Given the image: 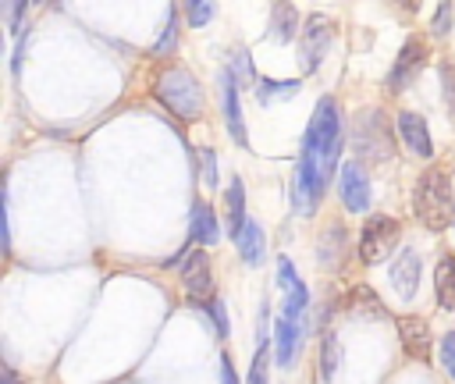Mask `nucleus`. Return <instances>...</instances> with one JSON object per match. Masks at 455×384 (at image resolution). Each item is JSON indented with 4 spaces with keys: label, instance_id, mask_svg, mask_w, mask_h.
I'll list each match as a JSON object with an SVG mask.
<instances>
[{
    "label": "nucleus",
    "instance_id": "obj_1",
    "mask_svg": "<svg viewBox=\"0 0 455 384\" xmlns=\"http://www.w3.org/2000/svg\"><path fill=\"white\" fill-rule=\"evenodd\" d=\"M341 149H345V121L338 114V103L331 96H323L306 124V135H302V153H299V164L313 167L320 174L323 185H331L338 164H341Z\"/></svg>",
    "mask_w": 455,
    "mask_h": 384
},
{
    "label": "nucleus",
    "instance_id": "obj_2",
    "mask_svg": "<svg viewBox=\"0 0 455 384\" xmlns=\"http://www.w3.org/2000/svg\"><path fill=\"white\" fill-rule=\"evenodd\" d=\"M153 100L164 110H171L178 121H199L203 107H206L199 78L181 64H167L153 75Z\"/></svg>",
    "mask_w": 455,
    "mask_h": 384
},
{
    "label": "nucleus",
    "instance_id": "obj_3",
    "mask_svg": "<svg viewBox=\"0 0 455 384\" xmlns=\"http://www.w3.org/2000/svg\"><path fill=\"white\" fill-rule=\"evenodd\" d=\"M412 213L427 231H444L455 224V188L448 171L427 167L412 185Z\"/></svg>",
    "mask_w": 455,
    "mask_h": 384
},
{
    "label": "nucleus",
    "instance_id": "obj_4",
    "mask_svg": "<svg viewBox=\"0 0 455 384\" xmlns=\"http://www.w3.org/2000/svg\"><path fill=\"white\" fill-rule=\"evenodd\" d=\"M352 149L359 160H391L395 153V132H391V121L380 107H363L355 117H352Z\"/></svg>",
    "mask_w": 455,
    "mask_h": 384
},
{
    "label": "nucleus",
    "instance_id": "obj_5",
    "mask_svg": "<svg viewBox=\"0 0 455 384\" xmlns=\"http://www.w3.org/2000/svg\"><path fill=\"white\" fill-rule=\"evenodd\" d=\"M398 238H402V224L387 213H373L359 231V260L366 267L384 263L398 249Z\"/></svg>",
    "mask_w": 455,
    "mask_h": 384
},
{
    "label": "nucleus",
    "instance_id": "obj_6",
    "mask_svg": "<svg viewBox=\"0 0 455 384\" xmlns=\"http://www.w3.org/2000/svg\"><path fill=\"white\" fill-rule=\"evenodd\" d=\"M331 43H334V21L327 14H313V18L302 21V32H299V68H302V75H313L323 64Z\"/></svg>",
    "mask_w": 455,
    "mask_h": 384
},
{
    "label": "nucleus",
    "instance_id": "obj_7",
    "mask_svg": "<svg viewBox=\"0 0 455 384\" xmlns=\"http://www.w3.org/2000/svg\"><path fill=\"white\" fill-rule=\"evenodd\" d=\"M427 60H430L427 36L412 32V36L398 46V57H395V64H391V71H387V92H402V89H409V85L416 82V75L427 68Z\"/></svg>",
    "mask_w": 455,
    "mask_h": 384
},
{
    "label": "nucleus",
    "instance_id": "obj_8",
    "mask_svg": "<svg viewBox=\"0 0 455 384\" xmlns=\"http://www.w3.org/2000/svg\"><path fill=\"white\" fill-rule=\"evenodd\" d=\"M181 274V284H185V295L196 302V306H206L213 299V263H210V252L206 249H192L188 260L178 267Z\"/></svg>",
    "mask_w": 455,
    "mask_h": 384
},
{
    "label": "nucleus",
    "instance_id": "obj_9",
    "mask_svg": "<svg viewBox=\"0 0 455 384\" xmlns=\"http://www.w3.org/2000/svg\"><path fill=\"white\" fill-rule=\"evenodd\" d=\"M338 196H341V203H345L348 213H366L370 210L373 188H370V178H366V171H363L359 160H345L341 164V188H338Z\"/></svg>",
    "mask_w": 455,
    "mask_h": 384
},
{
    "label": "nucleus",
    "instance_id": "obj_10",
    "mask_svg": "<svg viewBox=\"0 0 455 384\" xmlns=\"http://www.w3.org/2000/svg\"><path fill=\"white\" fill-rule=\"evenodd\" d=\"M277 284L284 288V309H281V316L302 320V313L309 309V288H306V281L295 274V263H291L284 252L277 256Z\"/></svg>",
    "mask_w": 455,
    "mask_h": 384
},
{
    "label": "nucleus",
    "instance_id": "obj_11",
    "mask_svg": "<svg viewBox=\"0 0 455 384\" xmlns=\"http://www.w3.org/2000/svg\"><path fill=\"white\" fill-rule=\"evenodd\" d=\"M302 334H306V320H291V316H277L274 320L270 345H274V363L277 366H291L295 363L299 345H302Z\"/></svg>",
    "mask_w": 455,
    "mask_h": 384
},
{
    "label": "nucleus",
    "instance_id": "obj_12",
    "mask_svg": "<svg viewBox=\"0 0 455 384\" xmlns=\"http://www.w3.org/2000/svg\"><path fill=\"white\" fill-rule=\"evenodd\" d=\"M402 142L419 156V160H434V139H430V124L423 114L416 110H398V121H395Z\"/></svg>",
    "mask_w": 455,
    "mask_h": 384
},
{
    "label": "nucleus",
    "instance_id": "obj_13",
    "mask_svg": "<svg viewBox=\"0 0 455 384\" xmlns=\"http://www.w3.org/2000/svg\"><path fill=\"white\" fill-rule=\"evenodd\" d=\"M419 274H423V263H419V252L416 249H398V260L391 263V288L398 292L402 302H412L416 288H419Z\"/></svg>",
    "mask_w": 455,
    "mask_h": 384
},
{
    "label": "nucleus",
    "instance_id": "obj_14",
    "mask_svg": "<svg viewBox=\"0 0 455 384\" xmlns=\"http://www.w3.org/2000/svg\"><path fill=\"white\" fill-rule=\"evenodd\" d=\"M220 89H224V103H220V110H224L228 132H231V139H235L238 146H245L249 139H245V121H242V103H238V71H235L231 64L220 71Z\"/></svg>",
    "mask_w": 455,
    "mask_h": 384
},
{
    "label": "nucleus",
    "instance_id": "obj_15",
    "mask_svg": "<svg viewBox=\"0 0 455 384\" xmlns=\"http://www.w3.org/2000/svg\"><path fill=\"white\" fill-rule=\"evenodd\" d=\"M398 341L409 359H430V324L423 316H398Z\"/></svg>",
    "mask_w": 455,
    "mask_h": 384
},
{
    "label": "nucleus",
    "instance_id": "obj_16",
    "mask_svg": "<svg viewBox=\"0 0 455 384\" xmlns=\"http://www.w3.org/2000/svg\"><path fill=\"white\" fill-rule=\"evenodd\" d=\"M217 238H220V224H217L213 206H210L206 199H196V203H192V213H188V242L199 245V249H206V245H213Z\"/></svg>",
    "mask_w": 455,
    "mask_h": 384
},
{
    "label": "nucleus",
    "instance_id": "obj_17",
    "mask_svg": "<svg viewBox=\"0 0 455 384\" xmlns=\"http://www.w3.org/2000/svg\"><path fill=\"white\" fill-rule=\"evenodd\" d=\"M245 224H249V217H245V188H242V178L231 174V181H228V238L238 242Z\"/></svg>",
    "mask_w": 455,
    "mask_h": 384
},
{
    "label": "nucleus",
    "instance_id": "obj_18",
    "mask_svg": "<svg viewBox=\"0 0 455 384\" xmlns=\"http://www.w3.org/2000/svg\"><path fill=\"white\" fill-rule=\"evenodd\" d=\"M345 224L341 220H331L327 228H323V238H320V263L323 267H331V270H338L341 267V260H345Z\"/></svg>",
    "mask_w": 455,
    "mask_h": 384
},
{
    "label": "nucleus",
    "instance_id": "obj_19",
    "mask_svg": "<svg viewBox=\"0 0 455 384\" xmlns=\"http://www.w3.org/2000/svg\"><path fill=\"white\" fill-rule=\"evenodd\" d=\"M238 256H242V263H249V267H256V263H263V256H267V235H263V228L256 224V220H249L245 224V231L238 235Z\"/></svg>",
    "mask_w": 455,
    "mask_h": 384
},
{
    "label": "nucleus",
    "instance_id": "obj_20",
    "mask_svg": "<svg viewBox=\"0 0 455 384\" xmlns=\"http://www.w3.org/2000/svg\"><path fill=\"white\" fill-rule=\"evenodd\" d=\"M434 295L441 309H455V256H441L434 267Z\"/></svg>",
    "mask_w": 455,
    "mask_h": 384
},
{
    "label": "nucleus",
    "instance_id": "obj_21",
    "mask_svg": "<svg viewBox=\"0 0 455 384\" xmlns=\"http://www.w3.org/2000/svg\"><path fill=\"white\" fill-rule=\"evenodd\" d=\"M338 363H341V341H338L334 331H323V338H320V377H323V384L334 380Z\"/></svg>",
    "mask_w": 455,
    "mask_h": 384
},
{
    "label": "nucleus",
    "instance_id": "obj_22",
    "mask_svg": "<svg viewBox=\"0 0 455 384\" xmlns=\"http://www.w3.org/2000/svg\"><path fill=\"white\" fill-rule=\"evenodd\" d=\"M178 28H181V11H178V7H167L164 32H160V36H156V43L149 46V50H153V57H167V53H174V46H178Z\"/></svg>",
    "mask_w": 455,
    "mask_h": 384
},
{
    "label": "nucleus",
    "instance_id": "obj_23",
    "mask_svg": "<svg viewBox=\"0 0 455 384\" xmlns=\"http://www.w3.org/2000/svg\"><path fill=\"white\" fill-rule=\"evenodd\" d=\"M299 78H288V82H277V78H267V75H259L256 78V100L263 103V107H270L274 103V96H291V92H299Z\"/></svg>",
    "mask_w": 455,
    "mask_h": 384
},
{
    "label": "nucleus",
    "instance_id": "obj_24",
    "mask_svg": "<svg viewBox=\"0 0 455 384\" xmlns=\"http://www.w3.org/2000/svg\"><path fill=\"white\" fill-rule=\"evenodd\" d=\"M270 14H274V36L281 43L295 39V32H299V11H295V4H274Z\"/></svg>",
    "mask_w": 455,
    "mask_h": 384
},
{
    "label": "nucleus",
    "instance_id": "obj_25",
    "mask_svg": "<svg viewBox=\"0 0 455 384\" xmlns=\"http://www.w3.org/2000/svg\"><path fill=\"white\" fill-rule=\"evenodd\" d=\"M270 356H274V345H270V338L256 341V356H252V366H249V377H245V384H267V373H270Z\"/></svg>",
    "mask_w": 455,
    "mask_h": 384
},
{
    "label": "nucleus",
    "instance_id": "obj_26",
    "mask_svg": "<svg viewBox=\"0 0 455 384\" xmlns=\"http://www.w3.org/2000/svg\"><path fill=\"white\" fill-rule=\"evenodd\" d=\"M348 302H352V309L355 313H373L377 320L384 316V306H380V299H377V292L373 288H352V295H348Z\"/></svg>",
    "mask_w": 455,
    "mask_h": 384
},
{
    "label": "nucleus",
    "instance_id": "obj_27",
    "mask_svg": "<svg viewBox=\"0 0 455 384\" xmlns=\"http://www.w3.org/2000/svg\"><path fill=\"white\" fill-rule=\"evenodd\" d=\"M206 313H210V320H213V331H217V338H228L231 334V320H228V302L220 299V295H213L206 306H203Z\"/></svg>",
    "mask_w": 455,
    "mask_h": 384
},
{
    "label": "nucleus",
    "instance_id": "obj_28",
    "mask_svg": "<svg viewBox=\"0 0 455 384\" xmlns=\"http://www.w3.org/2000/svg\"><path fill=\"white\" fill-rule=\"evenodd\" d=\"M196 156H199V167H203V185L206 188H217L220 178H217V153H213V146H199Z\"/></svg>",
    "mask_w": 455,
    "mask_h": 384
},
{
    "label": "nucleus",
    "instance_id": "obj_29",
    "mask_svg": "<svg viewBox=\"0 0 455 384\" xmlns=\"http://www.w3.org/2000/svg\"><path fill=\"white\" fill-rule=\"evenodd\" d=\"M185 14H188V25L203 28V25H210V18H213V4H210V0H192V4H185Z\"/></svg>",
    "mask_w": 455,
    "mask_h": 384
},
{
    "label": "nucleus",
    "instance_id": "obj_30",
    "mask_svg": "<svg viewBox=\"0 0 455 384\" xmlns=\"http://www.w3.org/2000/svg\"><path fill=\"white\" fill-rule=\"evenodd\" d=\"M437 359H441V370L455 380V331H448L441 338V348H437Z\"/></svg>",
    "mask_w": 455,
    "mask_h": 384
},
{
    "label": "nucleus",
    "instance_id": "obj_31",
    "mask_svg": "<svg viewBox=\"0 0 455 384\" xmlns=\"http://www.w3.org/2000/svg\"><path fill=\"white\" fill-rule=\"evenodd\" d=\"M441 85H444L448 110L455 114V60H444V64H441Z\"/></svg>",
    "mask_w": 455,
    "mask_h": 384
},
{
    "label": "nucleus",
    "instance_id": "obj_32",
    "mask_svg": "<svg viewBox=\"0 0 455 384\" xmlns=\"http://www.w3.org/2000/svg\"><path fill=\"white\" fill-rule=\"evenodd\" d=\"M430 28H434V36H441V39L451 32V4H437V7H434V25H430Z\"/></svg>",
    "mask_w": 455,
    "mask_h": 384
},
{
    "label": "nucleus",
    "instance_id": "obj_33",
    "mask_svg": "<svg viewBox=\"0 0 455 384\" xmlns=\"http://www.w3.org/2000/svg\"><path fill=\"white\" fill-rule=\"evenodd\" d=\"M7 28L11 32H21V14H28V4H7Z\"/></svg>",
    "mask_w": 455,
    "mask_h": 384
},
{
    "label": "nucleus",
    "instance_id": "obj_34",
    "mask_svg": "<svg viewBox=\"0 0 455 384\" xmlns=\"http://www.w3.org/2000/svg\"><path fill=\"white\" fill-rule=\"evenodd\" d=\"M220 384H242V380H238V370H235V363H231L228 352L220 356Z\"/></svg>",
    "mask_w": 455,
    "mask_h": 384
},
{
    "label": "nucleus",
    "instance_id": "obj_35",
    "mask_svg": "<svg viewBox=\"0 0 455 384\" xmlns=\"http://www.w3.org/2000/svg\"><path fill=\"white\" fill-rule=\"evenodd\" d=\"M25 46H28V32H21V36H18V43H14V53H11V71H14V75L21 71V57H25Z\"/></svg>",
    "mask_w": 455,
    "mask_h": 384
},
{
    "label": "nucleus",
    "instance_id": "obj_36",
    "mask_svg": "<svg viewBox=\"0 0 455 384\" xmlns=\"http://www.w3.org/2000/svg\"><path fill=\"white\" fill-rule=\"evenodd\" d=\"M0 224H4V252H11V199L4 196V213H0Z\"/></svg>",
    "mask_w": 455,
    "mask_h": 384
},
{
    "label": "nucleus",
    "instance_id": "obj_37",
    "mask_svg": "<svg viewBox=\"0 0 455 384\" xmlns=\"http://www.w3.org/2000/svg\"><path fill=\"white\" fill-rule=\"evenodd\" d=\"M0 384H25V380H21V377H18L11 366H4V377H0Z\"/></svg>",
    "mask_w": 455,
    "mask_h": 384
}]
</instances>
